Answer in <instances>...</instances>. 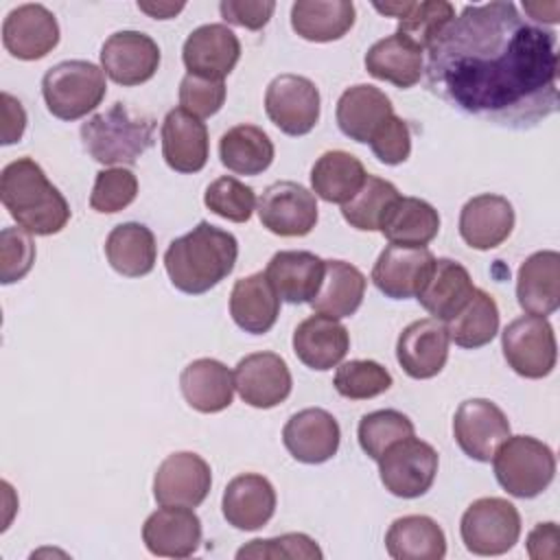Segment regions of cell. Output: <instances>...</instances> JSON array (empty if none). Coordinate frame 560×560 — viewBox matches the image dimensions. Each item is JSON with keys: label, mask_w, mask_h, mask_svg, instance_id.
<instances>
[{"label": "cell", "mask_w": 560, "mask_h": 560, "mask_svg": "<svg viewBox=\"0 0 560 560\" xmlns=\"http://www.w3.org/2000/svg\"><path fill=\"white\" fill-rule=\"evenodd\" d=\"M512 230L514 208L501 195H477L468 199L459 212V234L472 249H494L512 234Z\"/></svg>", "instance_id": "484cf974"}, {"label": "cell", "mask_w": 560, "mask_h": 560, "mask_svg": "<svg viewBox=\"0 0 560 560\" xmlns=\"http://www.w3.org/2000/svg\"><path fill=\"white\" fill-rule=\"evenodd\" d=\"M394 114L389 96L370 83L348 88L337 101V125L354 142H370L374 131Z\"/></svg>", "instance_id": "f546056e"}, {"label": "cell", "mask_w": 560, "mask_h": 560, "mask_svg": "<svg viewBox=\"0 0 560 560\" xmlns=\"http://www.w3.org/2000/svg\"><path fill=\"white\" fill-rule=\"evenodd\" d=\"M262 228L278 236H306L317 223L315 195L298 182H273L258 199Z\"/></svg>", "instance_id": "7c38bea8"}, {"label": "cell", "mask_w": 560, "mask_h": 560, "mask_svg": "<svg viewBox=\"0 0 560 560\" xmlns=\"http://www.w3.org/2000/svg\"><path fill=\"white\" fill-rule=\"evenodd\" d=\"M368 280L346 260H326V273L311 306L315 313L341 319L357 313L363 302Z\"/></svg>", "instance_id": "74e56055"}, {"label": "cell", "mask_w": 560, "mask_h": 560, "mask_svg": "<svg viewBox=\"0 0 560 560\" xmlns=\"http://www.w3.org/2000/svg\"><path fill=\"white\" fill-rule=\"evenodd\" d=\"M451 341L459 348H481L490 343L499 332V306L490 293L475 289L470 300L446 322Z\"/></svg>", "instance_id": "ab89813d"}, {"label": "cell", "mask_w": 560, "mask_h": 560, "mask_svg": "<svg viewBox=\"0 0 560 560\" xmlns=\"http://www.w3.org/2000/svg\"><path fill=\"white\" fill-rule=\"evenodd\" d=\"M4 48L22 59L35 61L46 57L59 44V24L44 4H20L2 22Z\"/></svg>", "instance_id": "ac0fdd59"}, {"label": "cell", "mask_w": 560, "mask_h": 560, "mask_svg": "<svg viewBox=\"0 0 560 560\" xmlns=\"http://www.w3.org/2000/svg\"><path fill=\"white\" fill-rule=\"evenodd\" d=\"M35 262V243L24 228H4L0 232V282L22 280Z\"/></svg>", "instance_id": "7dc6e473"}, {"label": "cell", "mask_w": 560, "mask_h": 560, "mask_svg": "<svg viewBox=\"0 0 560 560\" xmlns=\"http://www.w3.org/2000/svg\"><path fill=\"white\" fill-rule=\"evenodd\" d=\"M182 59L188 74L223 81L241 59V42L225 24H203L186 37Z\"/></svg>", "instance_id": "ffe728a7"}, {"label": "cell", "mask_w": 560, "mask_h": 560, "mask_svg": "<svg viewBox=\"0 0 560 560\" xmlns=\"http://www.w3.org/2000/svg\"><path fill=\"white\" fill-rule=\"evenodd\" d=\"M105 256L116 273L142 278L155 267V236L144 223H120L105 238Z\"/></svg>", "instance_id": "e575fe53"}, {"label": "cell", "mask_w": 560, "mask_h": 560, "mask_svg": "<svg viewBox=\"0 0 560 560\" xmlns=\"http://www.w3.org/2000/svg\"><path fill=\"white\" fill-rule=\"evenodd\" d=\"M385 547L394 560H442L446 536L431 516L409 514L389 525Z\"/></svg>", "instance_id": "d6a6232c"}, {"label": "cell", "mask_w": 560, "mask_h": 560, "mask_svg": "<svg viewBox=\"0 0 560 560\" xmlns=\"http://www.w3.org/2000/svg\"><path fill=\"white\" fill-rule=\"evenodd\" d=\"M455 18V9L451 2L444 0H424V2H411L407 0V7L402 15L398 18L396 33L409 37L413 44H418L422 50H427L433 39L440 35V31Z\"/></svg>", "instance_id": "7bdbcfd3"}, {"label": "cell", "mask_w": 560, "mask_h": 560, "mask_svg": "<svg viewBox=\"0 0 560 560\" xmlns=\"http://www.w3.org/2000/svg\"><path fill=\"white\" fill-rule=\"evenodd\" d=\"M225 103V83L197 74H186L179 83V107L197 118L217 114Z\"/></svg>", "instance_id": "681fc988"}, {"label": "cell", "mask_w": 560, "mask_h": 560, "mask_svg": "<svg viewBox=\"0 0 560 560\" xmlns=\"http://www.w3.org/2000/svg\"><path fill=\"white\" fill-rule=\"evenodd\" d=\"M350 348L348 328L328 315L315 313L293 330V352L311 370H332L343 361Z\"/></svg>", "instance_id": "d4e9b609"}, {"label": "cell", "mask_w": 560, "mask_h": 560, "mask_svg": "<svg viewBox=\"0 0 560 560\" xmlns=\"http://www.w3.org/2000/svg\"><path fill=\"white\" fill-rule=\"evenodd\" d=\"M24 129H26V112L22 103L9 92H2V144L18 142Z\"/></svg>", "instance_id": "db71d44e"}, {"label": "cell", "mask_w": 560, "mask_h": 560, "mask_svg": "<svg viewBox=\"0 0 560 560\" xmlns=\"http://www.w3.org/2000/svg\"><path fill=\"white\" fill-rule=\"evenodd\" d=\"M433 260L435 256L427 247L387 245L372 267V282L392 300L416 298L433 267Z\"/></svg>", "instance_id": "44dd1931"}, {"label": "cell", "mask_w": 560, "mask_h": 560, "mask_svg": "<svg viewBox=\"0 0 560 560\" xmlns=\"http://www.w3.org/2000/svg\"><path fill=\"white\" fill-rule=\"evenodd\" d=\"M368 173L363 162L341 149L326 151L311 168L313 195L328 203H348L363 186Z\"/></svg>", "instance_id": "d590c367"}, {"label": "cell", "mask_w": 560, "mask_h": 560, "mask_svg": "<svg viewBox=\"0 0 560 560\" xmlns=\"http://www.w3.org/2000/svg\"><path fill=\"white\" fill-rule=\"evenodd\" d=\"M230 315L238 328L252 335H265L280 315V298L265 271L234 282L230 293Z\"/></svg>", "instance_id": "4dcf8cb0"}, {"label": "cell", "mask_w": 560, "mask_h": 560, "mask_svg": "<svg viewBox=\"0 0 560 560\" xmlns=\"http://www.w3.org/2000/svg\"><path fill=\"white\" fill-rule=\"evenodd\" d=\"M389 245L427 247L440 232L438 210L418 197H398L387 210L381 230Z\"/></svg>", "instance_id": "836d02e7"}, {"label": "cell", "mask_w": 560, "mask_h": 560, "mask_svg": "<svg viewBox=\"0 0 560 560\" xmlns=\"http://www.w3.org/2000/svg\"><path fill=\"white\" fill-rule=\"evenodd\" d=\"M523 11L532 15L536 22L556 24L560 20V4L558 2H523Z\"/></svg>", "instance_id": "11a10c76"}, {"label": "cell", "mask_w": 560, "mask_h": 560, "mask_svg": "<svg viewBox=\"0 0 560 560\" xmlns=\"http://www.w3.org/2000/svg\"><path fill=\"white\" fill-rule=\"evenodd\" d=\"M457 446L475 462H490L494 451L510 438V420L488 398L464 400L453 416Z\"/></svg>", "instance_id": "8fae6325"}, {"label": "cell", "mask_w": 560, "mask_h": 560, "mask_svg": "<svg viewBox=\"0 0 560 560\" xmlns=\"http://www.w3.org/2000/svg\"><path fill=\"white\" fill-rule=\"evenodd\" d=\"M160 48L147 33L118 31L101 48V68L118 85H140L160 68Z\"/></svg>", "instance_id": "9a60e30c"}, {"label": "cell", "mask_w": 560, "mask_h": 560, "mask_svg": "<svg viewBox=\"0 0 560 560\" xmlns=\"http://www.w3.org/2000/svg\"><path fill=\"white\" fill-rule=\"evenodd\" d=\"M276 490L271 481L258 472L236 475L223 490V518L243 532L265 527L276 512Z\"/></svg>", "instance_id": "7402d4cb"}, {"label": "cell", "mask_w": 560, "mask_h": 560, "mask_svg": "<svg viewBox=\"0 0 560 560\" xmlns=\"http://www.w3.org/2000/svg\"><path fill=\"white\" fill-rule=\"evenodd\" d=\"M144 547L160 558H188L201 545V521L184 505H162L142 525Z\"/></svg>", "instance_id": "d6986e66"}, {"label": "cell", "mask_w": 560, "mask_h": 560, "mask_svg": "<svg viewBox=\"0 0 560 560\" xmlns=\"http://www.w3.org/2000/svg\"><path fill=\"white\" fill-rule=\"evenodd\" d=\"M499 486L518 499L542 494L556 477L553 451L532 435H510L492 455Z\"/></svg>", "instance_id": "5b68a950"}, {"label": "cell", "mask_w": 560, "mask_h": 560, "mask_svg": "<svg viewBox=\"0 0 560 560\" xmlns=\"http://www.w3.org/2000/svg\"><path fill=\"white\" fill-rule=\"evenodd\" d=\"M238 258V241L228 230L199 221L190 232L171 241L164 267L171 284L188 295H201L228 278Z\"/></svg>", "instance_id": "7a4b0ae2"}, {"label": "cell", "mask_w": 560, "mask_h": 560, "mask_svg": "<svg viewBox=\"0 0 560 560\" xmlns=\"http://www.w3.org/2000/svg\"><path fill=\"white\" fill-rule=\"evenodd\" d=\"M398 197L400 192L392 182L381 179L376 175H368L361 190L348 203L341 206V214L354 230L376 232L381 230L387 210Z\"/></svg>", "instance_id": "60d3db41"}, {"label": "cell", "mask_w": 560, "mask_h": 560, "mask_svg": "<svg viewBox=\"0 0 560 560\" xmlns=\"http://www.w3.org/2000/svg\"><path fill=\"white\" fill-rule=\"evenodd\" d=\"M413 431H416L413 422L402 411L378 409V411L365 413L361 418L357 435H359V444H361L363 453L370 459L378 462L392 444L413 435Z\"/></svg>", "instance_id": "b9f144b4"}, {"label": "cell", "mask_w": 560, "mask_h": 560, "mask_svg": "<svg viewBox=\"0 0 560 560\" xmlns=\"http://www.w3.org/2000/svg\"><path fill=\"white\" fill-rule=\"evenodd\" d=\"M326 273V260L304 249L276 252L267 262L265 276L278 298L289 304H311Z\"/></svg>", "instance_id": "cb8c5ba5"}, {"label": "cell", "mask_w": 560, "mask_h": 560, "mask_svg": "<svg viewBox=\"0 0 560 560\" xmlns=\"http://www.w3.org/2000/svg\"><path fill=\"white\" fill-rule=\"evenodd\" d=\"M516 300L529 315L547 317L560 306V254L542 249L523 260L516 276Z\"/></svg>", "instance_id": "4316f807"}, {"label": "cell", "mask_w": 560, "mask_h": 560, "mask_svg": "<svg viewBox=\"0 0 560 560\" xmlns=\"http://www.w3.org/2000/svg\"><path fill=\"white\" fill-rule=\"evenodd\" d=\"M448 330L435 317L411 322L396 341V359L407 376L424 381L442 372L448 359Z\"/></svg>", "instance_id": "2e32d148"}, {"label": "cell", "mask_w": 560, "mask_h": 560, "mask_svg": "<svg viewBox=\"0 0 560 560\" xmlns=\"http://www.w3.org/2000/svg\"><path fill=\"white\" fill-rule=\"evenodd\" d=\"M0 199L9 214L31 234L50 236L70 221V206L33 158H18L2 168Z\"/></svg>", "instance_id": "3957f363"}, {"label": "cell", "mask_w": 560, "mask_h": 560, "mask_svg": "<svg viewBox=\"0 0 560 560\" xmlns=\"http://www.w3.org/2000/svg\"><path fill=\"white\" fill-rule=\"evenodd\" d=\"M468 269L453 258H435L416 300L440 322H448L475 293Z\"/></svg>", "instance_id": "83f0119b"}, {"label": "cell", "mask_w": 560, "mask_h": 560, "mask_svg": "<svg viewBox=\"0 0 560 560\" xmlns=\"http://www.w3.org/2000/svg\"><path fill=\"white\" fill-rule=\"evenodd\" d=\"M234 389L241 400L256 409H271L291 394L293 378L287 361L276 352H254L234 368Z\"/></svg>", "instance_id": "5bb4252c"}, {"label": "cell", "mask_w": 560, "mask_h": 560, "mask_svg": "<svg viewBox=\"0 0 560 560\" xmlns=\"http://www.w3.org/2000/svg\"><path fill=\"white\" fill-rule=\"evenodd\" d=\"M282 442L293 459L302 464H324L337 455L341 429L332 413L319 407H308L287 420Z\"/></svg>", "instance_id": "e0dca14e"}, {"label": "cell", "mask_w": 560, "mask_h": 560, "mask_svg": "<svg viewBox=\"0 0 560 560\" xmlns=\"http://www.w3.org/2000/svg\"><path fill=\"white\" fill-rule=\"evenodd\" d=\"M155 120L131 112L125 103H114L109 109L90 116L81 125L83 149L101 164H136L138 158L153 144Z\"/></svg>", "instance_id": "277c9868"}, {"label": "cell", "mask_w": 560, "mask_h": 560, "mask_svg": "<svg viewBox=\"0 0 560 560\" xmlns=\"http://www.w3.org/2000/svg\"><path fill=\"white\" fill-rule=\"evenodd\" d=\"M221 18L228 24L260 31L273 15L276 2L271 0H223L219 4Z\"/></svg>", "instance_id": "816d5d0a"}, {"label": "cell", "mask_w": 560, "mask_h": 560, "mask_svg": "<svg viewBox=\"0 0 560 560\" xmlns=\"http://www.w3.org/2000/svg\"><path fill=\"white\" fill-rule=\"evenodd\" d=\"M273 142L256 125H234L219 140L221 164L238 175H260L273 162Z\"/></svg>", "instance_id": "f35d334b"}, {"label": "cell", "mask_w": 560, "mask_h": 560, "mask_svg": "<svg viewBox=\"0 0 560 560\" xmlns=\"http://www.w3.org/2000/svg\"><path fill=\"white\" fill-rule=\"evenodd\" d=\"M440 466L438 451L413 435L392 444L378 459V475L385 490L400 499H416L429 492Z\"/></svg>", "instance_id": "ba28073f"}, {"label": "cell", "mask_w": 560, "mask_h": 560, "mask_svg": "<svg viewBox=\"0 0 560 560\" xmlns=\"http://www.w3.org/2000/svg\"><path fill=\"white\" fill-rule=\"evenodd\" d=\"M372 153L389 166L402 164L411 153V133L402 118L392 114L370 138Z\"/></svg>", "instance_id": "f907efd6"}, {"label": "cell", "mask_w": 560, "mask_h": 560, "mask_svg": "<svg viewBox=\"0 0 560 560\" xmlns=\"http://www.w3.org/2000/svg\"><path fill=\"white\" fill-rule=\"evenodd\" d=\"M319 90L302 74H278L265 92L269 120L287 136H304L319 120Z\"/></svg>", "instance_id": "30bf717a"}, {"label": "cell", "mask_w": 560, "mask_h": 560, "mask_svg": "<svg viewBox=\"0 0 560 560\" xmlns=\"http://www.w3.org/2000/svg\"><path fill=\"white\" fill-rule=\"evenodd\" d=\"M138 195V177L125 166H109L96 173L90 206L101 214L125 210Z\"/></svg>", "instance_id": "bcb514c9"}, {"label": "cell", "mask_w": 560, "mask_h": 560, "mask_svg": "<svg viewBox=\"0 0 560 560\" xmlns=\"http://www.w3.org/2000/svg\"><path fill=\"white\" fill-rule=\"evenodd\" d=\"M162 155L177 173H199L208 162L210 140L201 118L182 107L171 109L162 120Z\"/></svg>", "instance_id": "603a6c76"}, {"label": "cell", "mask_w": 560, "mask_h": 560, "mask_svg": "<svg viewBox=\"0 0 560 560\" xmlns=\"http://www.w3.org/2000/svg\"><path fill=\"white\" fill-rule=\"evenodd\" d=\"M186 402L201 413H219L232 405L234 374L217 359H195L179 374Z\"/></svg>", "instance_id": "1f68e13d"}, {"label": "cell", "mask_w": 560, "mask_h": 560, "mask_svg": "<svg viewBox=\"0 0 560 560\" xmlns=\"http://www.w3.org/2000/svg\"><path fill=\"white\" fill-rule=\"evenodd\" d=\"M501 350L508 365L523 378H542L556 368L558 346L547 317L512 319L501 332Z\"/></svg>", "instance_id": "9c48e42d"}, {"label": "cell", "mask_w": 560, "mask_h": 560, "mask_svg": "<svg viewBox=\"0 0 560 560\" xmlns=\"http://www.w3.org/2000/svg\"><path fill=\"white\" fill-rule=\"evenodd\" d=\"M459 534L470 553L501 556L518 542L521 514L508 499L483 497L462 514Z\"/></svg>", "instance_id": "52a82bcc"}, {"label": "cell", "mask_w": 560, "mask_h": 560, "mask_svg": "<svg viewBox=\"0 0 560 560\" xmlns=\"http://www.w3.org/2000/svg\"><path fill=\"white\" fill-rule=\"evenodd\" d=\"M42 94L55 118L79 120L94 112L105 98V72L96 63L83 59L59 61L46 70Z\"/></svg>", "instance_id": "8992f818"}, {"label": "cell", "mask_w": 560, "mask_h": 560, "mask_svg": "<svg viewBox=\"0 0 560 560\" xmlns=\"http://www.w3.org/2000/svg\"><path fill=\"white\" fill-rule=\"evenodd\" d=\"M527 553L532 560L560 558V532L553 521L538 523L527 536Z\"/></svg>", "instance_id": "f5cc1de1"}, {"label": "cell", "mask_w": 560, "mask_h": 560, "mask_svg": "<svg viewBox=\"0 0 560 560\" xmlns=\"http://www.w3.org/2000/svg\"><path fill=\"white\" fill-rule=\"evenodd\" d=\"M424 52L427 88L462 114L529 129L558 109V37L514 2L464 7Z\"/></svg>", "instance_id": "6da1fadb"}, {"label": "cell", "mask_w": 560, "mask_h": 560, "mask_svg": "<svg viewBox=\"0 0 560 560\" xmlns=\"http://www.w3.org/2000/svg\"><path fill=\"white\" fill-rule=\"evenodd\" d=\"M212 486L210 464L190 451L171 453L162 459L153 477V497L160 505L197 508Z\"/></svg>", "instance_id": "4fadbf2b"}, {"label": "cell", "mask_w": 560, "mask_h": 560, "mask_svg": "<svg viewBox=\"0 0 560 560\" xmlns=\"http://www.w3.org/2000/svg\"><path fill=\"white\" fill-rule=\"evenodd\" d=\"M322 556L324 553L319 545L311 536L300 532L282 534L276 538H256L236 551V558H269V560H278V558H302V560L317 558L319 560Z\"/></svg>", "instance_id": "c3c4849f"}, {"label": "cell", "mask_w": 560, "mask_h": 560, "mask_svg": "<svg viewBox=\"0 0 560 560\" xmlns=\"http://www.w3.org/2000/svg\"><path fill=\"white\" fill-rule=\"evenodd\" d=\"M335 389L350 400H368L392 387V374L372 359H352L337 368Z\"/></svg>", "instance_id": "ee69618b"}, {"label": "cell", "mask_w": 560, "mask_h": 560, "mask_svg": "<svg viewBox=\"0 0 560 560\" xmlns=\"http://www.w3.org/2000/svg\"><path fill=\"white\" fill-rule=\"evenodd\" d=\"M203 203L210 212H214L221 219L245 223L252 219V212L256 210V192L241 179L223 175L206 188Z\"/></svg>", "instance_id": "f6af8a7d"}, {"label": "cell", "mask_w": 560, "mask_h": 560, "mask_svg": "<svg viewBox=\"0 0 560 560\" xmlns=\"http://www.w3.org/2000/svg\"><path fill=\"white\" fill-rule=\"evenodd\" d=\"M186 4L184 2H138V9L155 20H171L175 18Z\"/></svg>", "instance_id": "9f6ffc18"}, {"label": "cell", "mask_w": 560, "mask_h": 560, "mask_svg": "<svg viewBox=\"0 0 560 560\" xmlns=\"http://www.w3.org/2000/svg\"><path fill=\"white\" fill-rule=\"evenodd\" d=\"M365 70L396 88H413L424 72V50L400 33L374 42L365 52Z\"/></svg>", "instance_id": "f1b7e54d"}, {"label": "cell", "mask_w": 560, "mask_h": 560, "mask_svg": "<svg viewBox=\"0 0 560 560\" xmlns=\"http://www.w3.org/2000/svg\"><path fill=\"white\" fill-rule=\"evenodd\" d=\"M354 4L348 0H298L291 7L293 31L308 42L341 39L354 24Z\"/></svg>", "instance_id": "8d00e7d4"}]
</instances>
